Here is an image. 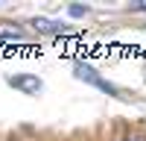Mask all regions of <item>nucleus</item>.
Returning <instances> with one entry per match:
<instances>
[{"instance_id":"f03ea898","label":"nucleus","mask_w":146,"mask_h":141,"mask_svg":"<svg viewBox=\"0 0 146 141\" xmlns=\"http://www.w3.org/2000/svg\"><path fill=\"white\" fill-rule=\"evenodd\" d=\"M12 88H18L21 94H29V97H35L41 88H44V82L38 79V77H32V74H18V77H9L6 79Z\"/></svg>"},{"instance_id":"20e7f679","label":"nucleus","mask_w":146,"mask_h":141,"mask_svg":"<svg viewBox=\"0 0 146 141\" xmlns=\"http://www.w3.org/2000/svg\"><path fill=\"white\" fill-rule=\"evenodd\" d=\"M0 38H21L18 27H0Z\"/></svg>"},{"instance_id":"423d86ee","label":"nucleus","mask_w":146,"mask_h":141,"mask_svg":"<svg viewBox=\"0 0 146 141\" xmlns=\"http://www.w3.org/2000/svg\"><path fill=\"white\" fill-rule=\"evenodd\" d=\"M123 141H137V138L135 135H123Z\"/></svg>"},{"instance_id":"7ed1b4c3","label":"nucleus","mask_w":146,"mask_h":141,"mask_svg":"<svg viewBox=\"0 0 146 141\" xmlns=\"http://www.w3.org/2000/svg\"><path fill=\"white\" fill-rule=\"evenodd\" d=\"M32 30L35 32H47V35H67V32H73V27L58 23V21H50V18H35L32 21Z\"/></svg>"},{"instance_id":"f257e3e1","label":"nucleus","mask_w":146,"mask_h":141,"mask_svg":"<svg viewBox=\"0 0 146 141\" xmlns=\"http://www.w3.org/2000/svg\"><path fill=\"white\" fill-rule=\"evenodd\" d=\"M73 70H76V77L79 79H85V82H91V85H96V88H102V91H108L111 94V97H117V100H129L123 91H120L114 82H108V79H102L100 74H96V70L91 68V65H82V62H76L73 65Z\"/></svg>"},{"instance_id":"39448f33","label":"nucleus","mask_w":146,"mask_h":141,"mask_svg":"<svg viewBox=\"0 0 146 141\" xmlns=\"http://www.w3.org/2000/svg\"><path fill=\"white\" fill-rule=\"evenodd\" d=\"M85 12H88V6H70V15H73V18H82Z\"/></svg>"}]
</instances>
